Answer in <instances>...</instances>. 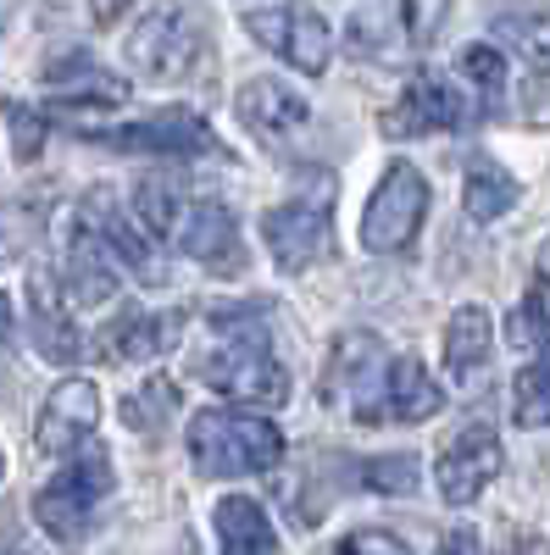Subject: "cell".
I'll return each mask as SVG.
<instances>
[{"label": "cell", "mask_w": 550, "mask_h": 555, "mask_svg": "<svg viewBox=\"0 0 550 555\" xmlns=\"http://www.w3.org/2000/svg\"><path fill=\"white\" fill-rule=\"evenodd\" d=\"M473 112H478V106H473L445 73L423 67V73H411V78H406V95L384 112V133H389V139L456 133V128H468V122H473Z\"/></svg>", "instance_id": "9c48e42d"}, {"label": "cell", "mask_w": 550, "mask_h": 555, "mask_svg": "<svg viewBox=\"0 0 550 555\" xmlns=\"http://www.w3.org/2000/svg\"><path fill=\"white\" fill-rule=\"evenodd\" d=\"M507 334H512V345H539V339H550V272H534V284H528L523 306L512 311Z\"/></svg>", "instance_id": "83f0119b"}, {"label": "cell", "mask_w": 550, "mask_h": 555, "mask_svg": "<svg viewBox=\"0 0 550 555\" xmlns=\"http://www.w3.org/2000/svg\"><path fill=\"white\" fill-rule=\"evenodd\" d=\"M95 145H112V151H128V156H156V162H195V156H222V139L212 133L206 117L183 112V106H167V112H151L128 128H95L89 133Z\"/></svg>", "instance_id": "52a82bcc"}, {"label": "cell", "mask_w": 550, "mask_h": 555, "mask_svg": "<svg viewBox=\"0 0 550 555\" xmlns=\"http://www.w3.org/2000/svg\"><path fill=\"white\" fill-rule=\"evenodd\" d=\"M495 39L512 44L534 73H550V7H512V12H500L495 17Z\"/></svg>", "instance_id": "484cf974"}, {"label": "cell", "mask_w": 550, "mask_h": 555, "mask_svg": "<svg viewBox=\"0 0 550 555\" xmlns=\"http://www.w3.org/2000/svg\"><path fill=\"white\" fill-rule=\"evenodd\" d=\"M245 34L256 44H267L272 56H284L295 73H329L334 56V28L323 23V12L300 7V0H279V7H256L245 12Z\"/></svg>", "instance_id": "ba28073f"}, {"label": "cell", "mask_w": 550, "mask_h": 555, "mask_svg": "<svg viewBox=\"0 0 550 555\" xmlns=\"http://www.w3.org/2000/svg\"><path fill=\"white\" fill-rule=\"evenodd\" d=\"M389 366H395V356L384 350L379 334H367V328L340 334L334 339V356H329V373H323V400L334 411L356 416V423H379Z\"/></svg>", "instance_id": "277c9868"}, {"label": "cell", "mask_w": 550, "mask_h": 555, "mask_svg": "<svg viewBox=\"0 0 550 555\" xmlns=\"http://www.w3.org/2000/svg\"><path fill=\"white\" fill-rule=\"evenodd\" d=\"M350 56L356 62H379L395 67L423 44V23H418V0H356V12L345 23Z\"/></svg>", "instance_id": "30bf717a"}, {"label": "cell", "mask_w": 550, "mask_h": 555, "mask_svg": "<svg viewBox=\"0 0 550 555\" xmlns=\"http://www.w3.org/2000/svg\"><path fill=\"white\" fill-rule=\"evenodd\" d=\"M190 461L201 478H261L284 461V434L245 411H201L190 423Z\"/></svg>", "instance_id": "7a4b0ae2"}, {"label": "cell", "mask_w": 550, "mask_h": 555, "mask_svg": "<svg viewBox=\"0 0 550 555\" xmlns=\"http://www.w3.org/2000/svg\"><path fill=\"white\" fill-rule=\"evenodd\" d=\"M240 122L251 128V139H261L267 151H295L311 133V106L300 89H290L284 78H251L234 95Z\"/></svg>", "instance_id": "7c38bea8"}, {"label": "cell", "mask_w": 550, "mask_h": 555, "mask_svg": "<svg viewBox=\"0 0 550 555\" xmlns=\"http://www.w3.org/2000/svg\"><path fill=\"white\" fill-rule=\"evenodd\" d=\"M462 73H468V83L478 89L484 101H495L500 89H507V56H500L489 39H478V44H468V51H462Z\"/></svg>", "instance_id": "f1b7e54d"}, {"label": "cell", "mask_w": 550, "mask_h": 555, "mask_svg": "<svg viewBox=\"0 0 550 555\" xmlns=\"http://www.w3.org/2000/svg\"><path fill=\"white\" fill-rule=\"evenodd\" d=\"M512 416H517V428H545L550 423V339L512 384Z\"/></svg>", "instance_id": "4316f807"}, {"label": "cell", "mask_w": 550, "mask_h": 555, "mask_svg": "<svg viewBox=\"0 0 550 555\" xmlns=\"http://www.w3.org/2000/svg\"><path fill=\"white\" fill-rule=\"evenodd\" d=\"M78 222L112 250L117 267L140 272L145 284H162V278H167V261L156 256V245H151V234H145V222L133 217V211H123L112 190H89V195L78 201Z\"/></svg>", "instance_id": "4fadbf2b"}, {"label": "cell", "mask_w": 550, "mask_h": 555, "mask_svg": "<svg viewBox=\"0 0 550 555\" xmlns=\"http://www.w3.org/2000/svg\"><path fill=\"white\" fill-rule=\"evenodd\" d=\"M190 261L212 267V272H245V240H240V222L222 201H190L183 211V228L172 240Z\"/></svg>", "instance_id": "e0dca14e"}, {"label": "cell", "mask_w": 550, "mask_h": 555, "mask_svg": "<svg viewBox=\"0 0 550 555\" xmlns=\"http://www.w3.org/2000/svg\"><path fill=\"white\" fill-rule=\"evenodd\" d=\"M0 112H7V128H12L17 162H34V156H39V145H44V117H39L34 106H23V101H7Z\"/></svg>", "instance_id": "d6a6232c"}, {"label": "cell", "mask_w": 550, "mask_h": 555, "mask_svg": "<svg viewBox=\"0 0 550 555\" xmlns=\"http://www.w3.org/2000/svg\"><path fill=\"white\" fill-rule=\"evenodd\" d=\"M67 306L73 300L62 295V278L34 267L28 272V328H34V350L44 361H56V366H73L84 356V334H78V322H73Z\"/></svg>", "instance_id": "2e32d148"}, {"label": "cell", "mask_w": 550, "mask_h": 555, "mask_svg": "<svg viewBox=\"0 0 550 555\" xmlns=\"http://www.w3.org/2000/svg\"><path fill=\"white\" fill-rule=\"evenodd\" d=\"M261 240L272 250V261H279L284 272H306L311 261H323L329 245H334V206L329 195L323 201H284V206H272L261 217Z\"/></svg>", "instance_id": "8fae6325"}, {"label": "cell", "mask_w": 550, "mask_h": 555, "mask_svg": "<svg viewBox=\"0 0 550 555\" xmlns=\"http://www.w3.org/2000/svg\"><path fill=\"white\" fill-rule=\"evenodd\" d=\"M183 211H190V190H183L178 172H145L133 183V217L145 222L151 240H178Z\"/></svg>", "instance_id": "603a6c76"}, {"label": "cell", "mask_w": 550, "mask_h": 555, "mask_svg": "<svg viewBox=\"0 0 550 555\" xmlns=\"http://www.w3.org/2000/svg\"><path fill=\"white\" fill-rule=\"evenodd\" d=\"M439 405H445V389L429 378V366L418 356H395L389 384H384V405H379V423H429Z\"/></svg>", "instance_id": "7402d4cb"}, {"label": "cell", "mask_w": 550, "mask_h": 555, "mask_svg": "<svg viewBox=\"0 0 550 555\" xmlns=\"http://www.w3.org/2000/svg\"><path fill=\"white\" fill-rule=\"evenodd\" d=\"M212 345L195 361V378L240 405H261V411H279L290 400V373L284 361L267 350L261 334V311H228L212 317Z\"/></svg>", "instance_id": "6da1fadb"}, {"label": "cell", "mask_w": 550, "mask_h": 555, "mask_svg": "<svg viewBox=\"0 0 550 555\" xmlns=\"http://www.w3.org/2000/svg\"><path fill=\"white\" fill-rule=\"evenodd\" d=\"M429 217V183L411 162H389V172L379 178V190L367 195L361 211V250L373 256H395L418 240V228Z\"/></svg>", "instance_id": "8992f818"}, {"label": "cell", "mask_w": 550, "mask_h": 555, "mask_svg": "<svg viewBox=\"0 0 550 555\" xmlns=\"http://www.w3.org/2000/svg\"><path fill=\"white\" fill-rule=\"evenodd\" d=\"M44 89H51L56 106H84V112L128 101V78L106 73L95 56H84V51H67V56H56L51 67H44Z\"/></svg>", "instance_id": "ffe728a7"}, {"label": "cell", "mask_w": 550, "mask_h": 555, "mask_svg": "<svg viewBox=\"0 0 550 555\" xmlns=\"http://www.w3.org/2000/svg\"><path fill=\"white\" fill-rule=\"evenodd\" d=\"M106 494H112V461H106L101 444H84L78 455H67V467L34 494V517L51 539L78 544L89 533V522H95Z\"/></svg>", "instance_id": "3957f363"}, {"label": "cell", "mask_w": 550, "mask_h": 555, "mask_svg": "<svg viewBox=\"0 0 550 555\" xmlns=\"http://www.w3.org/2000/svg\"><path fill=\"white\" fill-rule=\"evenodd\" d=\"M34 201H17V206H7L0 211V267H7L12 256H23V245L44 228V211H28Z\"/></svg>", "instance_id": "1f68e13d"}, {"label": "cell", "mask_w": 550, "mask_h": 555, "mask_svg": "<svg viewBox=\"0 0 550 555\" xmlns=\"http://www.w3.org/2000/svg\"><path fill=\"white\" fill-rule=\"evenodd\" d=\"M0 478H7V461H0Z\"/></svg>", "instance_id": "74e56055"}, {"label": "cell", "mask_w": 550, "mask_h": 555, "mask_svg": "<svg viewBox=\"0 0 550 555\" xmlns=\"http://www.w3.org/2000/svg\"><path fill=\"white\" fill-rule=\"evenodd\" d=\"M489 361H495V322H489V311L484 306L450 311V322H445V373H450V384L462 395L484 389Z\"/></svg>", "instance_id": "ac0fdd59"}, {"label": "cell", "mask_w": 550, "mask_h": 555, "mask_svg": "<svg viewBox=\"0 0 550 555\" xmlns=\"http://www.w3.org/2000/svg\"><path fill=\"white\" fill-rule=\"evenodd\" d=\"M201 56H206L201 23L183 7H156L128 34V67L145 83H183L201 67Z\"/></svg>", "instance_id": "5b68a950"}, {"label": "cell", "mask_w": 550, "mask_h": 555, "mask_svg": "<svg viewBox=\"0 0 550 555\" xmlns=\"http://www.w3.org/2000/svg\"><path fill=\"white\" fill-rule=\"evenodd\" d=\"M12 328H17V311H12V295H0V345L12 339Z\"/></svg>", "instance_id": "8d00e7d4"}, {"label": "cell", "mask_w": 550, "mask_h": 555, "mask_svg": "<svg viewBox=\"0 0 550 555\" xmlns=\"http://www.w3.org/2000/svg\"><path fill=\"white\" fill-rule=\"evenodd\" d=\"M361 483L379 494H411L418 489V455H373L361 467Z\"/></svg>", "instance_id": "f546056e"}, {"label": "cell", "mask_w": 550, "mask_h": 555, "mask_svg": "<svg viewBox=\"0 0 550 555\" xmlns=\"http://www.w3.org/2000/svg\"><path fill=\"white\" fill-rule=\"evenodd\" d=\"M89 7H95V23H101V28H112V23L133 7V0H89Z\"/></svg>", "instance_id": "d590c367"}, {"label": "cell", "mask_w": 550, "mask_h": 555, "mask_svg": "<svg viewBox=\"0 0 550 555\" xmlns=\"http://www.w3.org/2000/svg\"><path fill=\"white\" fill-rule=\"evenodd\" d=\"M183 339V311H128L101 334L106 361H156Z\"/></svg>", "instance_id": "44dd1931"}, {"label": "cell", "mask_w": 550, "mask_h": 555, "mask_svg": "<svg viewBox=\"0 0 550 555\" xmlns=\"http://www.w3.org/2000/svg\"><path fill=\"white\" fill-rule=\"evenodd\" d=\"M62 295L73 306H106L117 300V261L112 250L89 234V228L73 217V234H67V256H62Z\"/></svg>", "instance_id": "d6986e66"}, {"label": "cell", "mask_w": 550, "mask_h": 555, "mask_svg": "<svg viewBox=\"0 0 550 555\" xmlns=\"http://www.w3.org/2000/svg\"><path fill=\"white\" fill-rule=\"evenodd\" d=\"M434 555H484V544H478V533L473 528H456V533H445L439 539V550Z\"/></svg>", "instance_id": "e575fe53"}, {"label": "cell", "mask_w": 550, "mask_h": 555, "mask_svg": "<svg viewBox=\"0 0 550 555\" xmlns=\"http://www.w3.org/2000/svg\"><path fill=\"white\" fill-rule=\"evenodd\" d=\"M517 178L500 167V162H489V156H473L468 162V178H462V206H468V217L473 222H495V217H507L512 206H517Z\"/></svg>", "instance_id": "d4e9b609"}, {"label": "cell", "mask_w": 550, "mask_h": 555, "mask_svg": "<svg viewBox=\"0 0 550 555\" xmlns=\"http://www.w3.org/2000/svg\"><path fill=\"white\" fill-rule=\"evenodd\" d=\"M95 423H101V389L89 378H67L51 389V400H44L39 411V428H34V444L44 455H78L84 444H95Z\"/></svg>", "instance_id": "5bb4252c"}, {"label": "cell", "mask_w": 550, "mask_h": 555, "mask_svg": "<svg viewBox=\"0 0 550 555\" xmlns=\"http://www.w3.org/2000/svg\"><path fill=\"white\" fill-rule=\"evenodd\" d=\"M500 461H507V450H500L495 428H484V423L462 428V434L439 450V467H434V483H439L445 505H473V500L495 483Z\"/></svg>", "instance_id": "9a60e30c"}, {"label": "cell", "mask_w": 550, "mask_h": 555, "mask_svg": "<svg viewBox=\"0 0 550 555\" xmlns=\"http://www.w3.org/2000/svg\"><path fill=\"white\" fill-rule=\"evenodd\" d=\"M334 555H411V550H406V539H395L384 528H356L334 544Z\"/></svg>", "instance_id": "836d02e7"}, {"label": "cell", "mask_w": 550, "mask_h": 555, "mask_svg": "<svg viewBox=\"0 0 550 555\" xmlns=\"http://www.w3.org/2000/svg\"><path fill=\"white\" fill-rule=\"evenodd\" d=\"M217 550L222 555H272L279 550V533H272V517L256 500L228 494L217 505Z\"/></svg>", "instance_id": "cb8c5ba5"}, {"label": "cell", "mask_w": 550, "mask_h": 555, "mask_svg": "<svg viewBox=\"0 0 550 555\" xmlns=\"http://www.w3.org/2000/svg\"><path fill=\"white\" fill-rule=\"evenodd\" d=\"M178 405V389L167 384V378H151L140 395H128V405H123V416H128V423L133 428H145V434H156L162 428V416Z\"/></svg>", "instance_id": "4dcf8cb0"}]
</instances>
